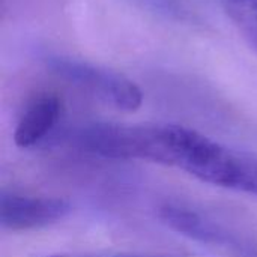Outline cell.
I'll list each match as a JSON object with an SVG mask.
<instances>
[{"label": "cell", "mask_w": 257, "mask_h": 257, "mask_svg": "<svg viewBox=\"0 0 257 257\" xmlns=\"http://www.w3.org/2000/svg\"><path fill=\"white\" fill-rule=\"evenodd\" d=\"M50 68L59 77L119 110L136 111L143 104V93L140 87L116 71L63 57L50 60Z\"/></svg>", "instance_id": "cell-1"}, {"label": "cell", "mask_w": 257, "mask_h": 257, "mask_svg": "<svg viewBox=\"0 0 257 257\" xmlns=\"http://www.w3.org/2000/svg\"><path fill=\"white\" fill-rule=\"evenodd\" d=\"M71 211L69 200L62 197L27 196L5 190L0 194V224L12 232L47 227L68 217Z\"/></svg>", "instance_id": "cell-2"}, {"label": "cell", "mask_w": 257, "mask_h": 257, "mask_svg": "<svg viewBox=\"0 0 257 257\" xmlns=\"http://www.w3.org/2000/svg\"><path fill=\"white\" fill-rule=\"evenodd\" d=\"M158 217L170 230L200 244L229 247L236 242L233 233H230L221 224L182 205L166 203L158 209Z\"/></svg>", "instance_id": "cell-3"}, {"label": "cell", "mask_w": 257, "mask_h": 257, "mask_svg": "<svg viewBox=\"0 0 257 257\" xmlns=\"http://www.w3.org/2000/svg\"><path fill=\"white\" fill-rule=\"evenodd\" d=\"M62 116V101L54 93L36 95L24 108L15 131L14 142L21 149H30L45 142L56 130Z\"/></svg>", "instance_id": "cell-4"}, {"label": "cell", "mask_w": 257, "mask_h": 257, "mask_svg": "<svg viewBox=\"0 0 257 257\" xmlns=\"http://www.w3.org/2000/svg\"><path fill=\"white\" fill-rule=\"evenodd\" d=\"M233 20L241 26L245 36L257 47V14H238L233 15Z\"/></svg>", "instance_id": "cell-5"}, {"label": "cell", "mask_w": 257, "mask_h": 257, "mask_svg": "<svg viewBox=\"0 0 257 257\" xmlns=\"http://www.w3.org/2000/svg\"><path fill=\"white\" fill-rule=\"evenodd\" d=\"M224 2L230 15L242 14V12L257 14V0H224Z\"/></svg>", "instance_id": "cell-6"}, {"label": "cell", "mask_w": 257, "mask_h": 257, "mask_svg": "<svg viewBox=\"0 0 257 257\" xmlns=\"http://www.w3.org/2000/svg\"><path fill=\"white\" fill-rule=\"evenodd\" d=\"M116 257H163V256H116Z\"/></svg>", "instance_id": "cell-7"}, {"label": "cell", "mask_w": 257, "mask_h": 257, "mask_svg": "<svg viewBox=\"0 0 257 257\" xmlns=\"http://www.w3.org/2000/svg\"><path fill=\"white\" fill-rule=\"evenodd\" d=\"M51 257H69V256H51Z\"/></svg>", "instance_id": "cell-8"}]
</instances>
